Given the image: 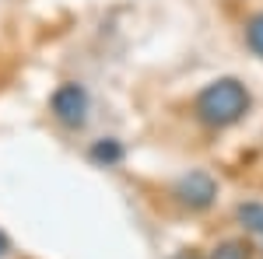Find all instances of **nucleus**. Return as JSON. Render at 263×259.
<instances>
[{
	"label": "nucleus",
	"mask_w": 263,
	"mask_h": 259,
	"mask_svg": "<svg viewBox=\"0 0 263 259\" xmlns=\"http://www.w3.org/2000/svg\"><path fill=\"white\" fill-rule=\"evenodd\" d=\"M84 158H88L91 168H120L126 161V144L120 137H95L88 144Z\"/></svg>",
	"instance_id": "20e7f679"
},
{
	"label": "nucleus",
	"mask_w": 263,
	"mask_h": 259,
	"mask_svg": "<svg viewBox=\"0 0 263 259\" xmlns=\"http://www.w3.org/2000/svg\"><path fill=\"white\" fill-rule=\"evenodd\" d=\"M260 259H263V245H260Z\"/></svg>",
	"instance_id": "9d476101"
},
{
	"label": "nucleus",
	"mask_w": 263,
	"mask_h": 259,
	"mask_svg": "<svg viewBox=\"0 0 263 259\" xmlns=\"http://www.w3.org/2000/svg\"><path fill=\"white\" fill-rule=\"evenodd\" d=\"M242 39H246V49H249L256 60H263V7L253 11V14L242 21Z\"/></svg>",
	"instance_id": "0eeeda50"
},
{
	"label": "nucleus",
	"mask_w": 263,
	"mask_h": 259,
	"mask_svg": "<svg viewBox=\"0 0 263 259\" xmlns=\"http://www.w3.org/2000/svg\"><path fill=\"white\" fill-rule=\"evenodd\" d=\"M11 252H14V245H11V235H7V231L0 228V259H7Z\"/></svg>",
	"instance_id": "6e6552de"
},
{
	"label": "nucleus",
	"mask_w": 263,
	"mask_h": 259,
	"mask_svg": "<svg viewBox=\"0 0 263 259\" xmlns=\"http://www.w3.org/2000/svg\"><path fill=\"white\" fill-rule=\"evenodd\" d=\"M232 221L246 238H263V200H239Z\"/></svg>",
	"instance_id": "39448f33"
},
{
	"label": "nucleus",
	"mask_w": 263,
	"mask_h": 259,
	"mask_svg": "<svg viewBox=\"0 0 263 259\" xmlns=\"http://www.w3.org/2000/svg\"><path fill=\"white\" fill-rule=\"evenodd\" d=\"M49 119L67 133H78L91 119V91L81 81H60L49 91Z\"/></svg>",
	"instance_id": "7ed1b4c3"
},
{
	"label": "nucleus",
	"mask_w": 263,
	"mask_h": 259,
	"mask_svg": "<svg viewBox=\"0 0 263 259\" xmlns=\"http://www.w3.org/2000/svg\"><path fill=\"white\" fill-rule=\"evenodd\" d=\"M203 256H207V259H256V256H260V249H253V242L246 238V235H242V238L235 235V238L214 242Z\"/></svg>",
	"instance_id": "423d86ee"
},
{
	"label": "nucleus",
	"mask_w": 263,
	"mask_h": 259,
	"mask_svg": "<svg viewBox=\"0 0 263 259\" xmlns=\"http://www.w3.org/2000/svg\"><path fill=\"white\" fill-rule=\"evenodd\" d=\"M190 112H193L197 126L211 130V133H221V130L239 126L253 112V91H249V84L242 77L224 74V77L207 81L200 91L193 95Z\"/></svg>",
	"instance_id": "f257e3e1"
},
{
	"label": "nucleus",
	"mask_w": 263,
	"mask_h": 259,
	"mask_svg": "<svg viewBox=\"0 0 263 259\" xmlns=\"http://www.w3.org/2000/svg\"><path fill=\"white\" fill-rule=\"evenodd\" d=\"M172 259H207V256H203V252H197V249H179Z\"/></svg>",
	"instance_id": "1a4fd4ad"
},
{
	"label": "nucleus",
	"mask_w": 263,
	"mask_h": 259,
	"mask_svg": "<svg viewBox=\"0 0 263 259\" xmlns=\"http://www.w3.org/2000/svg\"><path fill=\"white\" fill-rule=\"evenodd\" d=\"M218 196H221V182L214 179L207 168H186L168 186V200L179 210H186V214H207V210H214Z\"/></svg>",
	"instance_id": "f03ea898"
}]
</instances>
